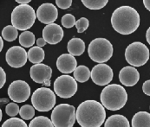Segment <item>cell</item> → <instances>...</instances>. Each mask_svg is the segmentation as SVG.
Listing matches in <instances>:
<instances>
[{
    "label": "cell",
    "instance_id": "27",
    "mask_svg": "<svg viewBox=\"0 0 150 127\" xmlns=\"http://www.w3.org/2000/svg\"><path fill=\"white\" fill-rule=\"evenodd\" d=\"M19 114L23 119L30 120L35 116V107L30 105H24L20 108Z\"/></svg>",
    "mask_w": 150,
    "mask_h": 127
},
{
    "label": "cell",
    "instance_id": "24",
    "mask_svg": "<svg viewBox=\"0 0 150 127\" xmlns=\"http://www.w3.org/2000/svg\"><path fill=\"white\" fill-rule=\"evenodd\" d=\"M36 42L35 36L30 31H24L19 36V43L23 48H30Z\"/></svg>",
    "mask_w": 150,
    "mask_h": 127
},
{
    "label": "cell",
    "instance_id": "26",
    "mask_svg": "<svg viewBox=\"0 0 150 127\" xmlns=\"http://www.w3.org/2000/svg\"><path fill=\"white\" fill-rule=\"evenodd\" d=\"M89 10H101L107 5L108 0H81Z\"/></svg>",
    "mask_w": 150,
    "mask_h": 127
},
{
    "label": "cell",
    "instance_id": "29",
    "mask_svg": "<svg viewBox=\"0 0 150 127\" xmlns=\"http://www.w3.org/2000/svg\"><path fill=\"white\" fill-rule=\"evenodd\" d=\"M20 112L19 106L17 104V102L15 103H9L6 107H5V112L8 116L10 117H15L17 116Z\"/></svg>",
    "mask_w": 150,
    "mask_h": 127
},
{
    "label": "cell",
    "instance_id": "32",
    "mask_svg": "<svg viewBox=\"0 0 150 127\" xmlns=\"http://www.w3.org/2000/svg\"><path fill=\"white\" fill-rule=\"evenodd\" d=\"M56 4L58 8L62 10H66L71 6L72 0H56Z\"/></svg>",
    "mask_w": 150,
    "mask_h": 127
},
{
    "label": "cell",
    "instance_id": "9",
    "mask_svg": "<svg viewBox=\"0 0 150 127\" xmlns=\"http://www.w3.org/2000/svg\"><path fill=\"white\" fill-rule=\"evenodd\" d=\"M54 91L57 96L63 99L73 97L77 91L76 80L69 75H61L54 82Z\"/></svg>",
    "mask_w": 150,
    "mask_h": 127
},
{
    "label": "cell",
    "instance_id": "37",
    "mask_svg": "<svg viewBox=\"0 0 150 127\" xmlns=\"http://www.w3.org/2000/svg\"><path fill=\"white\" fill-rule=\"evenodd\" d=\"M17 3L20 4H28L30 2H31L32 0H15Z\"/></svg>",
    "mask_w": 150,
    "mask_h": 127
},
{
    "label": "cell",
    "instance_id": "31",
    "mask_svg": "<svg viewBox=\"0 0 150 127\" xmlns=\"http://www.w3.org/2000/svg\"><path fill=\"white\" fill-rule=\"evenodd\" d=\"M89 22L86 18H81L79 20H77L76 22V27L77 29L78 33H83L84 32L86 29L88 28Z\"/></svg>",
    "mask_w": 150,
    "mask_h": 127
},
{
    "label": "cell",
    "instance_id": "34",
    "mask_svg": "<svg viewBox=\"0 0 150 127\" xmlns=\"http://www.w3.org/2000/svg\"><path fill=\"white\" fill-rule=\"evenodd\" d=\"M142 91L146 95L150 96V80L146 81L143 83V85H142Z\"/></svg>",
    "mask_w": 150,
    "mask_h": 127
},
{
    "label": "cell",
    "instance_id": "17",
    "mask_svg": "<svg viewBox=\"0 0 150 127\" xmlns=\"http://www.w3.org/2000/svg\"><path fill=\"white\" fill-rule=\"evenodd\" d=\"M57 67L63 74H70L77 67V62L71 54H63L57 60Z\"/></svg>",
    "mask_w": 150,
    "mask_h": 127
},
{
    "label": "cell",
    "instance_id": "19",
    "mask_svg": "<svg viewBox=\"0 0 150 127\" xmlns=\"http://www.w3.org/2000/svg\"><path fill=\"white\" fill-rule=\"evenodd\" d=\"M105 127H129V120L121 114H115L108 118L104 124Z\"/></svg>",
    "mask_w": 150,
    "mask_h": 127
},
{
    "label": "cell",
    "instance_id": "15",
    "mask_svg": "<svg viewBox=\"0 0 150 127\" xmlns=\"http://www.w3.org/2000/svg\"><path fill=\"white\" fill-rule=\"evenodd\" d=\"M43 37L49 44H57L62 41L64 37L63 29L57 23L47 24L43 29Z\"/></svg>",
    "mask_w": 150,
    "mask_h": 127
},
{
    "label": "cell",
    "instance_id": "1",
    "mask_svg": "<svg viewBox=\"0 0 150 127\" xmlns=\"http://www.w3.org/2000/svg\"><path fill=\"white\" fill-rule=\"evenodd\" d=\"M105 107L96 100L82 102L76 110V120L82 127H100L105 122Z\"/></svg>",
    "mask_w": 150,
    "mask_h": 127
},
{
    "label": "cell",
    "instance_id": "28",
    "mask_svg": "<svg viewBox=\"0 0 150 127\" xmlns=\"http://www.w3.org/2000/svg\"><path fill=\"white\" fill-rule=\"evenodd\" d=\"M28 126L26 123L21 119L18 118H11L7 119L4 124L2 125V127H26Z\"/></svg>",
    "mask_w": 150,
    "mask_h": 127
},
{
    "label": "cell",
    "instance_id": "33",
    "mask_svg": "<svg viewBox=\"0 0 150 127\" xmlns=\"http://www.w3.org/2000/svg\"><path fill=\"white\" fill-rule=\"evenodd\" d=\"M5 82H6V74L4 70L2 67H0V87L1 88L4 86Z\"/></svg>",
    "mask_w": 150,
    "mask_h": 127
},
{
    "label": "cell",
    "instance_id": "30",
    "mask_svg": "<svg viewBox=\"0 0 150 127\" xmlns=\"http://www.w3.org/2000/svg\"><path fill=\"white\" fill-rule=\"evenodd\" d=\"M76 22V21L75 17L71 14H65L62 18V25L67 29H69V28H72L73 26H75Z\"/></svg>",
    "mask_w": 150,
    "mask_h": 127
},
{
    "label": "cell",
    "instance_id": "20",
    "mask_svg": "<svg viewBox=\"0 0 150 127\" xmlns=\"http://www.w3.org/2000/svg\"><path fill=\"white\" fill-rule=\"evenodd\" d=\"M133 127H150V113L148 112H139L132 119Z\"/></svg>",
    "mask_w": 150,
    "mask_h": 127
},
{
    "label": "cell",
    "instance_id": "38",
    "mask_svg": "<svg viewBox=\"0 0 150 127\" xmlns=\"http://www.w3.org/2000/svg\"><path fill=\"white\" fill-rule=\"evenodd\" d=\"M146 39H147V42H149L150 45V27L148 29V30L146 32Z\"/></svg>",
    "mask_w": 150,
    "mask_h": 127
},
{
    "label": "cell",
    "instance_id": "23",
    "mask_svg": "<svg viewBox=\"0 0 150 127\" xmlns=\"http://www.w3.org/2000/svg\"><path fill=\"white\" fill-rule=\"evenodd\" d=\"M18 29L13 25H7L2 30V37L7 42H13L18 38Z\"/></svg>",
    "mask_w": 150,
    "mask_h": 127
},
{
    "label": "cell",
    "instance_id": "22",
    "mask_svg": "<svg viewBox=\"0 0 150 127\" xmlns=\"http://www.w3.org/2000/svg\"><path fill=\"white\" fill-rule=\"evenodd\" d=\"M74 78L76 80V81L83 83L91 78V72L88 67L84 65L78 66L74 71Z\"/></svg>",
    "mask_w": 150,
    "mask_h": 127
},
{
    "label": "cell",
    "instance_id": "36",
    "mask_svg": "<svg viewBox=\"0 0 150 127\" xmlns=\"http://www.w3.org/2000/svg\"><path fill=\"white\" fill-rule=\"evenodd\" d=\"M143 4L145 8L150 11V0H143Z\"/></svg>",
    "mask_w": 150,
    "mask_h": 127
},
{
    "label": "cell",
    "instance_id": "10",
    "mask_svg": "<svg viewBox=\"0 0 150 127\" xmlns=\"http://www.w3.org/2000/svg\"><path fill=\"white\" fill-rule=\"evenodd\" d=\"M9 98L17 103L26 101L30 96V87L23 81H15L8 87Z\"/></svg>",
    "mask_w": 150,
    "mask_h": 127
},
{
    "label": "cell",
    "instance_id": "25",
    "mask_svg": "<svg viewBox=\"0 0 150 127\" xmlns=\"http://www.w3.org/2000/svg\"><path fill=\"white\" fill-rule=\"evenodd\" d=\"M30 127H53L54 124L51 119H49L47 117L44 116H38L33 119H31Z\"/></svg>",
    "mask_w": 150,
    "mask_h": 127
},
{
    "label": "cell",
    "instance_id": "16",
    "mask_svg": "<svg viewBox=\"0 0 150 127\" xmlns=\"http://www.w3.org/2000/svg\"><path fill=\"white\" fill-rule=\"evenodd\" d=\"M119 80L125 86H133L140 80V74L134 67H124L119 73Z\"/></svg>",
    "mask_w": 150,
    "mask_h": 127
},
{
    "label": "cell",
    "instance_id": "14",
    "mask_svg": "<svg viewBox=\"0 0 150 127\" xmlns=\"http://www.w3.org/2000/svg\"><path fill=\"white\" fill-rule=\"evenodd\" d=\"M30 75L34 82L43 84L46 81L50 80L52 76V69L50 67L43 63L35 64L30 67Z\"/></svg>",
    "mask_w": 150,
    "mask_h": 127
},
{
    "label": "cell",
    "instance_id": "8",
    "mask_svg": "<svg viewBox=\"0 0 150 127\" xmlns=\"http://www.w3.org/2000/svg\"><path fill=\"white\" fill-rule=\"evenodd\" d=\"M31 104L38 112H49L56 105V93L50 88L40 87L33 93Z\"/></svg>",
    "mask_w": 150,
    "mask_h": 127
},
{
    "label": "cell",
    "instance_id": "21",
    "mask_svg": "<svg viewBox=\"0 0 150 127\" xmlns=\"http://www.w3.org/2000/svg\"><path fill=\"white\" fill-rule=\"evenodd\" d=\"M44 56H45L44 50L39 46L32 47L28 51V59L31 63H41L44 60Z\"/></svg>",
    "mask_w": 150,
    "mask_h": 127
},
{
    "label": "cell",
    "instance_id": "11",
    "mask_svg": "<svg viewBox=\"0 0 150 127\" xmlns=\"http://www.w3.org/2000/svg\"><path fill=\"white\" fill-rule=\"evenodd\" d=\"M114 73L112 68L105 63L96 65L91 70V79L95 84L106 86L113 80Z\"/></svg>",
    "mask_w": 150,
    "mask_h": 127
},
{
    "label": "cell",
    "instance_id": "40",
    "mask_svg": "<svg viewBox=\"0 0 150 127\" xmlns=\"http://www.w3.org/2000/svg\"><path fill=\"white\" fill-rule=\"evenodd\" d=\"M50 84H51V83H50V81L49 80V81H45V82H44V83L42 85H43V86H50Z\"/></svg>",
    "mask_w": 150,
    "mask_h": 127
},
{
    "label": "cell",
    "instance_id": "13",
    "mask_svg": "<svg viewBox=\"0 0 150 127\" xmlns=\"http://www.w3.org/2000/svg\"><path fill=\"white\" fill-rule=\"evenodd\" d=\"M58 17V11L50 3L41 4L37 11V18L44 24L53 23Z\"/></svg>",
    "mask_w": 150,
    "mask_h": 127
},
{
    "label": "cell",
    "instance_id": "3",
    "mask_svg": "<svg viewBox=\"0 0 150 127\" xmlns=\"http://www.w3.org/2000/svg\"><path fill=\"white\" fill-rule=\"evenodd\" d=\"M101 102L109 111H118L126 105L128 93L125 88L119 84L107 85L101 93Z\"/></svg>",
    "mask_w": 150,
    "mask_h": 127
},
{
    "label": "cell",
    "instance_id": "39",
    "mask_svg": "<svg viewBox=\"0 0 150 127\" xmlns=\"http://www.w3.org/2000/svg\"><path fill=\"white\" fill-rule=\"evenodd\" d=\"M3 47H4V42H3V37L0 38V51L3 50Z\"/></svg>",
    "mask_w": 150,
    "mask_h": 127
},
{
    "label": "cell",
    "instance_id": "35",
    "mask_svg": "<svg viewBox=\"0 0 150 127\" xmlns=\"http://www.w3.org/2000/svg\"><path fill=\"white\" fill-rule=\"evenodd\" d=\"M37 45L38 46H39V47H41V48H43V46H45V43H46V41L44 40V38H38V40H37Z\"/></svg>",
    "mask_w": 150,
    "mask_h": 127
},
{
    "label": "cell",
    "instance_id": "6",
    "mask_svg": "<svg viewBox=\"0 0 150 127\" xmlns=\"http://www.w3.org/2000/svg\"><path fill=\"white\" fill-rule=\"evenodd\" d=\"M76 120V108L69 104L57 106L52 111L51 121L56 127H72Z\"/></svg>",
    "mask_w": 150,
    "mask_h": 127
},
{
    "label": "cell",
    "instance_id": "5",
    "mask_svg": "<svg viewBox=\"0 0 150 127\" xmlns=\"http://www.w3.org/2000/svg\"><path fill=\"white\" fill-rule=\"evenodd\" d=\"M88 56L96 63H104L113 55V45L106 38H96L88 48Z\"/></svg>",
    "mask_w": 150,
    "mask_h": 127
},
{
    "label": "cell",
    "instance_id": "12",
    "mask_svg": "<svg viewBox=\"0 0 150 127\" xmlns=\"http://www.w3.org/2000/svg\"><path fill=\"white\" fill-rule=\"evenodd\" d=\"M6 62L11 67L19 68L23 67L28 60V53L19 46H13L10 48L5 55Z\"/></svg>",
    "mask_w": 150,
    "mask_h": 127
},
{
    "label": "cell",
    "instance_id": "2",
    "mask_svg": "<svg viewBox=\"0 0 150 127\" xmlns=\"http://www.w3.org/2000/svg\"><path fill=\"white\" fill-rule=\"evenodd\" d=\"M113 29L122 34L130 35L140 26V15L130 6H121L115 10L111 17Z\"/></svg>",
    "mask_w": 150,
    "mask_h": 127
},
{
    "label": "cell",
    "instance_id": "7",
    "mask_svg": "<svg viewBox=\"0 0 150 127\" xmlns=\"http://www.w3.org/2000/svg\"><path fill=\"white\" fill-rule=\"evenodd\" d=\"M150 53L148 47L140 42H132L125 50V58L133 67H142L149 60Z\"/></svg>",
    "mask_w": 150,
    "mask_h": 127
},
{
    "label": "cell",
    "instance_id": "18",
    "mask_svg": "<svg viewBox=\"0 0 150 127\" xmlns=\"http://www.w3.org/2000/svg\"><path fill=\"white\" fill-rule=\"evenodd\" d=\"M67 48L69 53L71 54L72 55L80 56L85 51V43L81 38L74 37L69 41Z\"/></svg>",
    "mask_w": 150,
    "mask_h": 127
},
{
    "label": "cell",
    "instance_id": "4",
    "mask_svg": "<svg viewBox=\"0 0 150 127\" xmlns=\"http://www.w3.org/2000/svg\"><path fill=\"white\" fill-rule=\"evenodd\" d=\"M37 18V12L29 4H20L14 8L11 13V23L18 30L30 29Z\"/></svg>",
    "mask_w": 150,
    "mask_h": 127
}]
</instances>
